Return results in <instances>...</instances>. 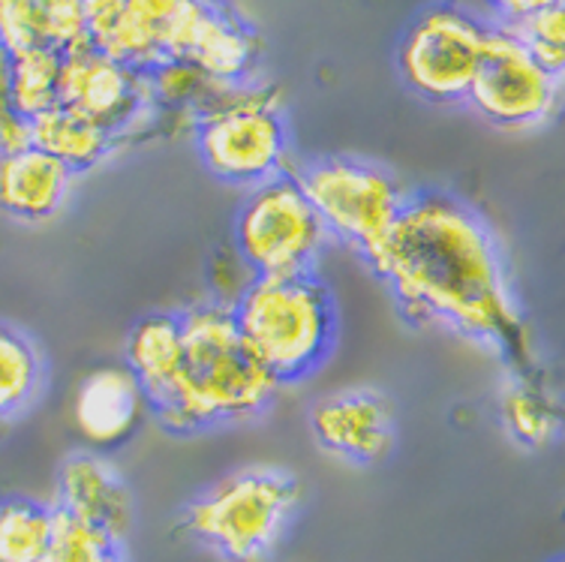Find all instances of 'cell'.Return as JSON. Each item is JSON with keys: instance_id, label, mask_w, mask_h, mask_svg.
<instances>
[{"instance_id": "1", "label": "cell", "mask_w": 565, "mask_h": 562, "mask_svg": "<svg viewBox=\"0 0 565 562\" xmlns=\"http://www.w3.org/2000/svg\"><path fill=\"white\" fill-rule=\"evenodd\" d=\"M367 262L409 322L443 325L497 349L521 373L533 364L500 241L467 202L446 193H409Z\"/></svg>"}, {"instance_id": "2", "label": "cell", "mask_w": 565, "mask_h": 562, "mask_svg": "<svg viewBox=\"0 0 565 562\" xmlns=\"http://www.w3.org/2000/svg\"><path fill=\"white\" fill-rule=\"evenodd\" d=\"M87 43L139 73L190 64L228 87L250 73L256 36L217 0H82Z\"/></svg>"}, {"instance_id": "3", "label": "cell", "mask_w": 565, "mask_h": 562, "mask_svg": "<svg viewBox=\"0 0 565 562\" xmlns=\"http://www.w3.org/2000/svg\"><path fill=\"white\" fill-rule=\"evenodd\" d=\"M178 319L184 335L181 364L172 389L153 406L166 427L205 431L247 422L271 406L282 385L247 349L228 304L207 298Z\"/></svg>"}, {"instance_id": "4", "label": "cell", "mask_w": 565, "mask_h": 562, "mask_svg": "<svg viewBox=\"0 0 565 562\" xmlns=\"http://www.w3.org/2000/svg\"><path fill=\"white\" fill-rule=\"evenodd\" d=\"M228 307L247 349L280 385L313 377L331 356L338 310L319 274L253 277Z\"/></svg>"}, {"instance_id": "5", "label": "cell", "mask_w": 565, "mask_h": 562, "mask_svg": "<svg viewBox=\"0 0 565 562\" xmlns=\"http://www.w3.org/2000/svg\"><path fill=\"white\" fill-rule=\"evenodd\" d=\"M301 485L274 466H247L202 490L184 530L226 562H265L292 527Z\"/></svg>"}, {"instance_id": "6", "label": "cell", "mask_w": 565, "mask_h": 562, "mask_svg": "<svg viewBox=\"0 0 565 562\" xmlns=\"http://www.w3.org/2000/svg\"><path fill=\"white\" fill-rule=\"evenodd\" d=\"M232 241V250L253 277L316 274V265L331 244L295 174L253 187L235 216Z\"/></svg>"}, {"instance_id": "7", "label": "cell", "mask_w": 565, "mask_h": 562, "mask_svg": "<svg viewBox=\"0 0 565 562\" xmlns=\"http://www.w3.org/2000/svg\"><path fill=\"white\" fill-rule=\"evenodd\" d=\"M196 145L207 172L235 187H259L292 174L289 136L274 97L232 91L217 97L199 120Z\"/></svg>"}, {"instance_id": "8", "label": "cell", "mask_w": 565, "mask_h": 562, "mask_svg": "<svg viewBox=\"0 0 565 562\" xmlns=\"http://www.w3.org/2000/svg\"><path fill=\"white\" fill-rule=\"evenodd\" d=\"M328 238L343 241L367 259L397 223L406 187L380 166L352 157H322L295 172Z\"/></svg>"}, {"instance_id": "9", "label": "cell", "mask_w": 565, "mask_h": 562, "mask_svg": "<svg viewBox=\"0 0 565 562\" xmlns=\"http://www.w3.org/2000/svg\"><path fill=\"white\" fill-rule=\"evenodd\" d=\"M563 76L544 70L505 28H490L469 106L500 130H539L559 112Z\"/></svg>"}, {"instance_id": "10", "label": "cell", "mask_w": 565, "mask_h": 562, "mask_svg": "<svg viewBox=\"0 0 565 562\" xmlns=\"http://www.w3.org/2000/svg\"><path fill=\"white\" fill-rule=\"evenodd\" d=\"M488 31L467 12L439 7L424 12L401 45V73L415 94L434 103L467 99L479 73Z\"/></svg>"}, {"instance_id": "11", "label": "cell", "mask_w": 565, "mask_h": 562, "mask_svg": "<svg viewBox=\"0 0 565 562\" xmlns=\"http://www.w3.org/2000/svg\"><path fill=\"white\" fill-rule=\"evenodd\" d=\"M148 103L151 85L145 82V73L111 61L94 45H82L61 57L57 106L73 108L76 115L103 127L115 141L139 127Z\"/></svg>"}, {"instance_id": "12", "label": "cell", "mask_w": 565, "mask_h": 562, "mask_svg": "<svg viewBox=\"0 0 565 562\" xmlns=\"http://www.w3.org/2000/svg\"><path fill=\"white\" fill-rule=\"evenodd\" d=\"M310 431L326 455L370 466L392 455L397 415L392 401L380 391L347 389L316 403L310 412Z\"/></svg>"}, {"instance_id": "13", "label": "cell", "mask_w": 565, "mask_h": 562, "mask_svg": "<svg viewBox=\"0 0 565 562\" xmlns=\"http://www.w3.org/2000/svg\"><path fill=\"white\" fill-rule=\"evenodd\" d=\"M151 410L127 364H103L82 377L73 394V427L87 452H115L130 443Z\"/></svg>"}, {"instance_id": "14", "label": "cell", "mask_w": 565, "mask_h": 562, "mask_svg": "<svg viewBox=\"0 0 565 562\" xmlns=\"http://www.w3.org/2000/svg\"><path fill=\"white\" fill-rule=\"evenodd\" d=\"M55 509L85 520L115 541L127 539L136 518L130 487L124 485L118 469L97 452H78L66 457L57 473Z\"/></svg>"}, {"instance_id": "15", "label": "cell", "mask_w": 565, "mask_h": 562, "mask_svg": "<svg viewBox=\"0 0 565 562\" xmlns=\"http://www.w3.org/2000/svg\"><path fill=\"white\" fill-rule=\"evenodd\" d=\"M76 174L33 145L0 153V211L22 223H45L64 211Z\"/></svg>"}, {"instance_id": "16", "label": "cell", "mask_w": 565, "mask_h": 562, "mask_svg": "<svg viewBox=\"0 0 565 562\" xmlns=\"http://www.w3.org/2000/svg\"><path fill=\"white\" fill-rule=\"evenodd\" d=\"M87 43L82 0H0V49L7 57L76 52Z\"/></svg>"}, {"instance_id": "17", "label": "cell", "mask_w": 565, "mask_h": 562, "mask_svg": "<svg viewBox=\"0 0 565 562\" xmlns=\"http://www.w3.org/2000/svg\"><path fill=\"white\" fill-rule=\"evenodd\" d=\"M181 352H184L181 319L172 314H153L141 319L127 337L124 364L139 379V385L151 401V410L163 401L166 391L172 389Z\"/></svg>"}, {"instance_id": "18", "label": "cell", "mask_w": 565, "mask_h": 562, "mask_svg": "<svg viewBox=\"0 0 565 562\" xmlns=\"http://www.w3.org/2000/svg\"><path fill=\"white\" fill-rule=\"evenodd\" d=\"M28 145L64 162L73 174L94 169L115 151L109 132L66 106L49 108L28 120Z\"/></svg>"}, {"instance_id": "19", "label": "cell", "mask_w": 565, "mask_h": 562, "mask_svg": "<svg viewBox=\"0 0 565 562\" xmlns=\"http://www.w3.org/2000/svg\"><path fill=\"white\" fill-rule=\"evenodd\" d=\"M502 427L518 445L544 448L559 431V406L542 379L518 373L502 389L500 397Z\"/></svg>"}, {"instance_id": "20", "label": "cell", "mask_w": 565, "mask_h": 562, "mask_svg": "<svg viewBox=\"0 0 565 562\" xmlns=\"http://www.w3.org/2000/svg\"><path fill=\"white\" fill-rule=\"evenodd\" d=\"M43 389V356L31 337L0 325V415L15 418Z\"/></svg>"}, {"instance_id": "21", "label": "cell", "mask_w": 565, "mask_h": 562, "mask_svg": "<svg viewBox=\"0 0 565 562\" xmlns=\"http://www.w3.org/2000/svg\"><path fill=\"white\" fill-rule=\"evenodd\" d=\"M55 530V506L12 497L0 502V562H43Z\"/></svg>"}, {"instance_id": "22", "label": "cell", "mask_w": 565, "mask_h": 562, "mask_svg": "<svg viewBox=\"0 0 565 562\" xmlns=\"http://www.w3.org/2000/svg\"><path fill=\"white\" fill-rule=\"evenodd\" d=\"M61 57L55 52H31L10 57L7 70V97L15 118L24 124L57 106V85H61Z\"/></svg>"}, {"instance_id": "23", "label": "cell", "mask_w": 565, "mask_h": 562, "mask_svg": "<svg viewBox=\"0 0 565 562\" xmlns=\"http://www.w3.org/2000/svg\"><path fill=\"white\" fill-rule=\"evenodd\" d=\"M43 562H124L120 541L55 509V530Z\"/></svg>"}, {"instance_id": "24", "label": "cell", "mask_w": 565, "mask_h": 562, "mask_svg": "<svg viewBox=\"0 0 565 562\" xmlns=\"http://www.w3.org/2000/svg\"><path fill=\"white\" fill-rule=\"evenodd\" d=\"M505 31L518 40V43L533 54L535 61L551 70L554 76H563L565 66V12L563 3L547 7L542 12H533L521 22L500 24Z\"/></svg>"}, {"instance_id": "25", "label": "cell", "mask_w": 565, "mask_h": 562, "mask_svg": "<svg viewBox=\"0 0 565 562\" xmlns=\"http://www.w3.org/2000/svg\"><path fill=\"white\" fill-rule=\"evenodd\" d=\"M556 3H563V0H490V7L505 19L502 24L521 22L526 15L547 10V7H556Z\"/></svg>"}, {"instance_id": "26", "label": "cell", "mask_w": 565, "mask_h": 562, "mask_svg": "<svg viewBox=\"0 0 565 562\" xmlns=\"http://www.w3.org/2000/svg\"><path fill=\"white\" fill-rule=\"evenodd\" d=\"M7 431H10V418H3V415H0V436H3Z\"/></svg>"}]
</instances>
